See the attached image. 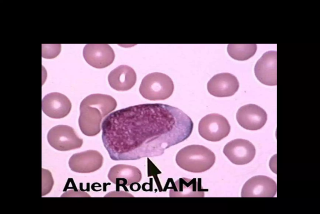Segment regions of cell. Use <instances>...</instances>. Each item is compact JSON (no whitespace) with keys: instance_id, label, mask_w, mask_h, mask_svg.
Here are the masks:
<instances>
[{"instance_id":"1","label":"cell","mask_w":320,"mask_h":214,"mask_svg":"<svg viewBox=\"0 0 320 214\" xmlns=\"http://www.w3.org/2000/svg\"><path fill=\"white\" fill-rule=\"evenodd\" d=\"M191 118L178 108L146 103L114 111L103 120L102 140L114 160H133L162 155L188 138Z\"/></svg>"},{"instance_id":"2","label":"cell","mask_w":320,"mask_h":214,"mask_svg":"<svg viewBox=\"0 0 320 214\" xmlns=\"http://www.w3.org/2000/svg\"><path fill=\"white\" fill-rule=\"evenodd\" d=\"M117 105L115 99L108 95L93 94L85 98L80 104L78 119L82 133L88 136L99 133L102 119L115 109Z\"/></svg>"},{"instance_id":"3","label":"cell","mask_w":320,"mask_h":214,"mask_svg":"<svg viewBox=\"0 0 320 214\" xmlns=\"http://www.w3.org/2000/svg\"><path fill=\"white\" fill-rule=\"evenodd\" d=\"M216 159L213 152L207 147L199 145L186 146L177 153L176 161L182 169L193 173H201L209 169Z\"/></svg>"},{"instance_id":"4","label":"cell","mask_w":320,"mask_h":214,"mask_svg":"<svg viewBox=\"0 0 320 214\" xmlns=\"http://www.w3.org/2000/svg\"><path fill=\"white\" fill-rule=\"evenodd\" d=\"M174 89L173 83L171 78L165 74L155 72L149 73L143 78L139 91L147 99L161 100L170 97Z\"/></svg>"},{"instance_id":"5","label":"cell","mask_w":320,"mask_h":214,"mask_svg":"<svg viewBox=\"0 0 320 214\" xmlns=\"http://www.w3.org/2000/svg\"><path fill=\"white\" fill-rule=\"evenodd\" d=\"M231 127L227 119L218 113L208 114L200 121L198 131L200 135L206 140L218 142L227 137Z\"/></svg>"},{"instance_id":"6","label":"cell","mask_w":320,"mask_h":214,"mask_svg":"<svg viewBox=\"0 0 320 214\" xmlns=\"http://www.w3.org/2000/svg\"><path fill=\"white\" fill-rule=\"evenodd\" d=\"M47 139L49 144L55 149L66 151L80 148L83 139L78 135L74 129L66 125L55 126L48 132Z\"/></svg>"},{"instance_id":"7","label":"cell","mask_w":320,"mask_h":214,"mask_svg":"<svg viewBox=\"0 0 320 214\" xmlns=\"http://www.w3.org/2000/svg\"><path fill=\"white\" fill-rule=\"evenodd\" d=\"M223 153L232 163L243 165L251 162L256 154L254 146L247 140L237 138L227 143Z\"/></svg>"},{"instance_id":"8","label":"cell","mask_w":320,"mask_h":214,"mask_svg":"<svg viewBox=\"0 0 320 214\" xmlns=\"http://www.w3.org/2000/svg\"><path fill=\"white\" fill-rule=\"evenodd\" d=\"M277 192V184L271 178L265 175L254 176L244 185L242 197H272Z\"/></svg>"},{"instance_id":"9","label":"cell","mask_w":320,"mask_h":214,"mask_svg":"<svg viewBox=\"0 0 320 214\" xmlns=\"http://www.w3.org/2000/svg\"><path fill=\"white\" fill-rule=\"evenodd\" d=\"M236 117L242 127L250 130H257L262 128L267 120L266 111L258 106L249 104L241 107L238 110Z\"/></svg>"},{"instance_id":"10","label":"cell","mask_w":320,"mask_h":214,"mask_svg":"<svg viewBox=\"0 0 320 214\" xmlns=\"http://www.w3.org/2000/svg\"><path fill=\"white\" fill-rule=\"evenodd\" d=\"M103 158L98 151L89 150L73 154L68 164L73 171L82 173L93 172L102 166Z\"/></svg>"},{"instance_id":"11","label":"cell","mask_w":320,"mask_h":214,"mask_svg":"<svg viewBox=\"0 0 320 214\" xmlns=\"http://www.w3.org/2000/svg\"><path fill=\"white\" fill-rule=\"evenodd\" d=\"M83 55L88 64L98 69L109 65L115 57L113 50L108 44H87L83 48Z\"/></svg>"},{"instance_id":"12","label":"cell","mask_w":320,"mask_h":214,"mask_svg":"<svg viewBox=\"0 0 320 214\" xmlns=\"http://www.w3.org/2000/svg\"><path fill=\"white\" fill-rule=\"evenodd\" d=\"M239 84L237 78L228 72L215 75L208 81L207 90L211 95L217 97L233 96L238 91Z\"/></svg>"},{"instance_id":"13","label":"cell","mask_w":320,"mask_h":214,"mask_svg":"<svg viewBox=\"0 0 320 214\" xmlns=\"http://www.w3.org/2000/svg\"><path fill=\"white\" fill-rule=\"evenodd\" d=\"M255 75L262 84L269 86L277 85V51L265 53L256 62Z\"/></svg>"},{"instance_id":"14","label":"cell","mask_w":320,"mask_h":214,"mask_svg":"<svg viewBox=\"0 0 320 214\" xmlns=\"http://www.w3.org/2000/svg\"><path fill=\"white\" fill-rule=\"evenodd\" d=\"M72 108L70 100L66 96L57 92L46 95L42 101V109L48 116L59 119L67 116Z\"/></svg>"},{"instance_id":"15","label":"cell","mask_w":320,"mask_h":214,"mask_svg":"<svg viewBox=\"0 0 320 214\" xmlns=\"http://www.w3.org/2000/svg\"><path fill=\"white\" fill-rule=\"evenodd\" d=\"M142 174L137 167L127 164H118L111 167L108 174L109 180L119 186H129L139 182Z\"/></svg>"},{"instance_id":"16","label":"cell","mask_w":320,"mask_h":214,"mask_svg":"<svg viewBox=\"0 0 320 214\" xmlns=\"http://www.w3.org/2000/svg\"><path fill=\"white\" fill-rule=\"evenodd\" d=\"M108 80L112 88L118 91H128L132 88L137 81L134 69L127 65H121L112 70Z\"/></svg>"},{"instance_id":"17","label":"cell","mask_w":320,"mask_h":214,"mask_svg":"<svg viewBox=\"0 0 320 214\" xmlns=\"http://www.w3.org/2000/svg\"><path fill=\"white\" fill-rule=\"evenodd\" d=\"M204 189L201 185V178L192 179L182 178L177 180L169 191L170 197H204Z\"/></svg>"},{"instance_id":"18","label":"cell","mask_w":320,"mask_h":214,"mask_svg":"<svg viewBox=\"0 0 320 214\" xmlns=\"http://www.w3.org/2000/svg\"><path fill=\"white\" fill-rule=\"evenodd\" d=\"M256 44H229L227 52L232 58L238 60H248L253 56L257 51Z\"/></svg>"},{"instance_id":"19","label":"cell","mask_w":320,"mask_h":214,"mask_svg":"<svg viewBox=\"0 0 320 214\" xmlns=\"http://www.w3.org/2000/svg\"><path fill=\"white\" fill-rule=\"evenodd\" d=\"M49 44L48 45V47H42V56L43 57L47 59L53 58L56 57L59 54L61 51V46L60 44Z\"/></svg>"}]
</instances>
